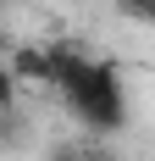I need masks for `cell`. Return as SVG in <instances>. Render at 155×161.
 <instances>
[{"label":"cell","instance_id":"cell-7","mask_svg":"<svg viewBox=\"0 0 155 161\" xmlns=\"http://www.w3.org/2000/svg\"><path fill=\"white\" fill-rule=\"evenodd\" d=\"M0 6H11V0H0Z\"/></svg>","mask_w":155,"mask_h":161},{"label":"cell","instance_id":"cell-6","mask_svg":"<svg viewBox=\"0 0 155 161\" xmlns=\"http://www.w3.org/2000/svg\"><path fill=\"white\" fill-rule=\"evenodd\" d=\"M11 45H17V39H11V33H6V28H0V61L11 56Z\"/></svg>","mask_w":155,"mask_h":161},{"label":"cell","instance_id":"cell-2","mask_svg":"<svg viewBox=\"0 0 155 161\" xmlns=\"http://www.w3.org/2000/svg\"><path fill=\"white\" fill-rule=\"evenodd\" d=\"M11 72L22 78V89H56V56H50V45H11Z\"/></svg>","mask_w":155,"mask_h":161},{"label":"cell","instance_id":"cell-5","mask_svg":"<svg viewBox=\"0 0 155 161\" xmlns=\"http://www.w3.org/2000/svg\"><path fill=\"white\" fill-rule=\"evenodd\" d=\"M17 89H22V78L11 72V61H0V111H11V106H17Z\"/></svg>","mask_w":155,"mask_h":161},{"label":"cell","instance_id":"cell-4","mask_svg":"<svg viewBox=\"0 0 155 161\" xmlns=\"http://www.w3.org/2000/svg\"><path fill=\"white\" fill-rule=\"evenodd\" d=\"M116 11L139 28H155V0H116Z\"/></svg>","mask_w":155,"mask_h":161},{"label":"cell","instance_id":"cell-3","mask_svg":"<svg viewBox=\"0 0 155 161\" xmlns=\"http://www.w3.org/2000/svg\"><path fill=\"white\" fill-rule=\"evenodd\" d=\"M45 161H89V139H56L45 150Z\"/></svg>","mask_w":155,"mask_h":161},{"label":"cell","instance_id":"cell-1","mask_svg":"<svg viewBox=\"0 0 155 161\" xmlns=\"http://www.w3.org/2000/svg\"><path fill=\"white\" fill-rule=\"evenodd\" d=\"M56 95L67 100L72 122L89 133V139H111V133L127 128V78H122V67H116V61L83 56V61L61 78Z\"/></svg>","mask_w":155,"mask_h":161}]
</instances>
